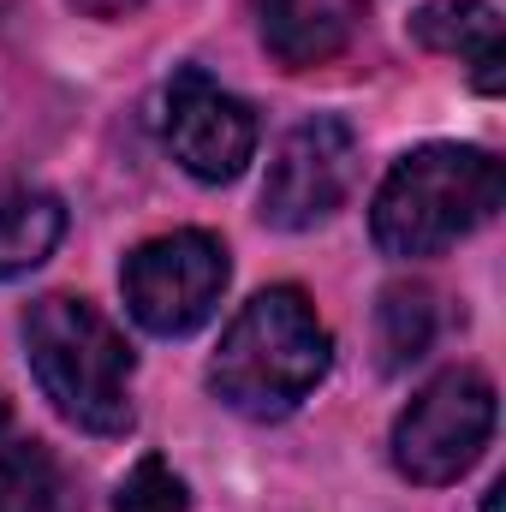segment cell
<instances>
[{
  "label": "cell",
  "mask_w": 506,
  "mask_h": 512,
  "mask_svg": "<svg viewBox=\"0 0 506 512\" xmlns=\"http://www.w3.org/2000/svg\"><path fill=\"white\" fill-rule=\"evenodd\" d=\"M334 370V334L322 328L316 304L298 286H268L227 322L215 358H209V393L256 423L292 417Z\"/></svg>",
  "instance_id": "6da1fadb"
},
{
  "label": "cell",
  "mask_w": 506,
  "mask_h": 512,
  "mask_svg": "<svg viewBox=\"0 0 506 512\" xmlns=\"http://www.w3.org/2000/svg\"><path fill=\"white\" fill-rule=\"evenodd\" d=\"M501 161L477 143H423L399 155L370 203V239L381 256L423 262L453 251L501 215Z\"/></svg>",
  "instance_id": "7a4b0ae2"
},
{
  "label": "cell",
  "mask_w": 506,
  "mask_h": 512,
  "mask_svg": "<svg viewBox=\"0 0 506 512\" xmlns=\"http://www.w3.org/2000/svg\"><path fill=\"white\" fill-rule=\"evenodd\" d=\"M24 358L42 399L84 435H126L131 429V376L137 352L126 334L72 292H48L24 310Z\"/></svg>",
  "instance_id": "3957f363"
},
{
  "label": "cell",
  "mask_w": 506,
  "mask_h": 512,
  "mask_svg": "<svg viewBox=\"0 0 506 512\" xmlns=\"http://www.w3.org/2000/svg\"><path fill=\"white\" fill-rule=\"evenodd\" d=\"M233 280V262L227 245L203 227H179V233H161L149 245H137L120 268V286H126V310L131 322L155 340H185L197 334L215 310H221V292Z\"/></svg>",
  "instance_id": "277c9868"
},
{
  "label": "cell",
  "mask_w": 506,
  "mask_h": 512,
  "mask_svg": "<svg viewBox=\"0 0 506 512\" xmlns=\"http://www.w3.org/2000/svg\"><path fill=\"white\" fill-rule=\"evenodd\" d=\"M495 435V382L471 364L441 370L393 423V465L405 483L441 489L459 483Z\"/></svg>",
  "instance_id": "5b68a950"
},
{
  "label": "cell",
  "mask_w": 506,
  "mask_h": 512,
  "mask_svg": "<svg viewBox=\"0 0 506 512\" xmlns=\"http://www.w3.org/2000/svg\"><path fill=\"white\" fill-rule=\"evenodd\" d=\"M358 185V131L340 114H310L280 137L262 179V221L280 233H310L340 215Z\"/></svg>",
  "instance_id": "8992f818"
},
{
  "label": "cell",
  "mask_w": 506,
  "mask_h": 512,
  "mask_svg": "<svg viewBox=\"0 0 506 512\" xmlns=\"http://www.w3.org/2000/svg\"><path fill=\"white\" fill-rule=\"evenodd\" d=\"M161 143L191 179L233 185L256 161V114L203 66H185L161 90Z\"/></svg>",
  "instance_id": "52a82bcc"
},
{
  "label": "cell",
  "mask_w": 506,
  "mask_h": 512,
  "mask_svg": "<svg viewBox=\"0 0 506 512\" xmlns=\"http://www.w3.org/2000/svg\"><path fill=\"white\" fill-rule=\"evenodd\" d=\"M411 36L429 54H453L471 60V84L483 96L506 90V42H501V12L489 0H429L423 12H411Z\"/></svg>",
  "instance_id": "ba28073f"
},
{
  "label": "cell",
  "mask_w": 506,
  "mask_h": 512,
  "mask_svg": "<svg viewBox=\"0 0 506 512\" xmlns=\"http://www.w3.org/2000/svg\"><path fill=\"white\" fill-rule=\"evenodd\" d=\"M256 18L268 54L292 72L334 60L352 36V0H256Z\"/></svg>",
  "instance_id": "9c48e42d"
},
{
  "label": "cell",
  "mask_w": 506,
  "mask_h": 512,
  "mask_svg": "<svg viewBox=\"0 0 506 512\" xmlns=\"http://www.w3.org/2000/svg\"><path fill=\"white\" fill-rule=\"evenodd\" d=\"M66 239V203L36 185H0V280L42 268Z\"/></svg>",
  "instance_id": "30bf717a"
},
{
  "label": "cell",
  "mask_w": 506,
  "mask_h": 512,
  "mask_svg": "<svg viewBox=\"0 0 506 512\" xmlns=\"http://www.w3.org/2000/svg\"><path fill=\"white\" fill-rule=\"evenodd\" d=\"M0 512H84L72 471L48 441L0 447Z\"/></svg>",
  "instance_id": "8fae6325"
},
{
  "label": "cell",
  "mask_w": 506,
  "mask_h": 512,
  "mask_svg": "<svg viewBox=\"0 0 506 512\" xmlns=\"http://www.w3.org/2000/svg\"><path fill=\"white\" fill-rule=\"evenodd\" d=\"M376 340H381V370H411L435 346V292L429 286H387L376 304Z\"/></svg>",
  "instance_id": "7c38bea8"
},
{
  "label": "cell",
  "mask_w": 506,
  "mask_h": 512,
  "mask_svg": "<svg viewBox=\"0 0 506 512\" xmlns=\"http://www.w3.org/2000/svg\"><path fill=\"white\" fill-rule=\"evenodd\" d=\"M114 512H191V489L161 453H143L114 489Z\"/></svg>",
  "instance_id": "4fadbf2b"
},
{
  "label": "cell",
  "mask_w": 506,
  "mask_h": 512,
  "mask_svg": "<svg viewBox=\"0 0 506 512\" xmlns=\"http://www.w3.org/2000/svg\"><path fill=\"white\" fill-rule=\"evenodd\" d=\"M72 6H78L84 18H131L143 0H72Z\"/></svg>",
  "instance_id": "5bb4252c"
},
{
  "label": "cell",
  "mask_w": 506,
  "mask_h": 512,
  "mask_svg": "<svg viewBox=\"0 0 506 512\" xmlns=\"http://www.w3.org/2000/svg\"><path fill=\"white\" fill-rule=\"evenodd\" d=\"M501 495H506V489H501V483H495V489L483 495V512H501Z\"/></svg>",
  "instance_id": "9a60e30c"
},
{
  "label": "cell",
  "mask_w": 506,
  "mask_h": 512,
  "mask_svg": "<svg viewBox=\"0 0 506 512\" xmlns=\"http://www.w3.org/2000/svg\"><path fill=\"white\" fill-rule=\"evenodd\" d=\"M6 423H12V399L0 393V435H6Z\"/></svg>",
  "instance_id": "2e32d148"
}]
</instances>
